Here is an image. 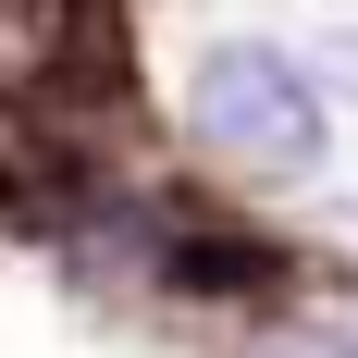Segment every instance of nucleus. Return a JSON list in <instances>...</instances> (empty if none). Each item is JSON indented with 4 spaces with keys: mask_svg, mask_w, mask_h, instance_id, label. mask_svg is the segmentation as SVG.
Instances as JSON below:
<instances>
[{
    "mask_svg": "<svg viewBox=\"0 0 358 358\" xmlns=\"http://www.w3.org/2000/svg\"><path fill=\"white\" fill-rule=\"evenodd\" d=\"M198 136H222L248 173H322V87L296 74V50L272 37H222L198 62Z\"/></svg>",
    "mask_w": 358,
    "mask_h": 358,
    "instance_id": "obj_1",
    "label": "nucleus"
},
{
    "mask_svg": "<svg viewBox=\"0 0 358 358\" xmlns=\"http://www.w3.org/2000/svg\"><path fill=\"white\" fill-rule=\"evenodd\" d=\"M161 272L198 285V296H272L285 248H259L248 222H222V210H161Z\"/></svg>",
    "mask_w": 358,
    "mask_h": 358,
    "instance_id": "obj_2",
    "label": "nucleus"
},
{
    "mask_svg": "<svg viewBox=\"0 0 358 358\" xmlns=\"http://www.w3.org/2000/svg\"><path fill=\"white\" fill-rule=\"evenodd\" d=\"M346 74H358V25H346Z\"/></svg>",
    "mask_w": 358,
    "mask_h": 358,
    "instance_id": "obj_3",
    "label": "nucleus"
}]
</instances>
